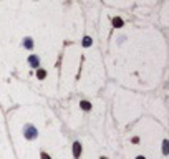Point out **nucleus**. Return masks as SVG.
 <instances>
[{
  "instance_id": "1",
  "label": "nucleus",
  "mask_w": 169,
  "mask_h": 159,
  "mask_svg": "<svg viewBox=\"0 0 169 159\" xmlns=\"http://www.w3.org/2000/svg\"><path fill=\"white\" fill-rule=\"evenodd\" d=\"M25 136H27L28 139H33V138H37V129L32 126V124H27V126H25Z\"/></svg>"
},
{
  "instance_id": "2",
  "label": "nucleus",
  "mask_w": 169,
  "mask_h": 159,
  "mask_svg": "<svg viewBox=\"0 0 169 159\" xmlns=\"http://www.w3.org/2000/svg\"><path fill=\"white\" fill-rule=\"evenodd\" d=\"M80 154H81V144L75 143L73 144V156H75V158H80Z\"/></svg>"
},
{
  "instance_id": "3",
  "label": "nucleus",
  "mask_w": 169,
  "mask_h": 159,
  "mask_svg": "<svg viewBox=\"0 0 169 159\" xmlns=\"http://www.w3.org/2000/svg\"><path fill=\"white\" fill-rule=\"evenodd\" d=\"M80 106H81V110H84V111H90L91 110V103H88V101H81Z\"/></svg>"
},
{
  "instance_id": "4",
  "label": "nucleus",
  "mask_w": 169,
  "mask_h": 159,
  "mask_svg": "<svg viewBox=\"0 0 169 159\" xmlns=\"http://www.w3.org/2000/svg\"><path fill=\"white\" fill-rule=\"evenodd\" d=\"M113 25H115L116 28H121L123 27V20L121 18H113Z\"/></svg>"
},
{
  "instance_id": "5",
  "label": "nucleus",
  "mask_w": 169,
  "mask_h": 159,
  "mask_svg": "<svg viewBox=\"0 0 169 159\" xmlns=\"http://www.w3.org/2000/svg\"><path fill=\"white\" fill-rule=\"evenodd\" d=\"M30 63H32V66L37 68V66H38V58H37V56H30Z\"/></svg>"
},
{
  "instance_id": "6",
  "label": "nucleus",
  "mask_w": 169,
  "mask_h": 159,
  "mask_svg": "<svg viewBox=\"0 0 169 159\" xmlns=\"http://www.w3.org/2000/svg\"><path fill=\"white\" fill-rule=\"evenodd\" d=\"M37 76H38L40 80H43L46 76V71H45V70H38V71H37Z\"/></svg>"
},
{
  "instance_id": "7",
  "label": "nucleus",
  "mask_w": 169,
  "mask_h": 159,
  "mask_svg": "<svg viewBox=\"0 0 169 159\" xmlns=\"http://www.w3.org/2000/svg\"><path fill=\"white\" fill-rule=\"evenodd\" d=\"M91 45V38L90 37H84L83 38V47H90Z\"/></svg>"
},
{
  "instance_id": "8",
  "label": "nucleus",
  "mask_w": 169,
  "mask_h": 159,
  "mask_svg": "<svg viewBox=\"0 0 169 159\" xmlns=\"http://www.w3.org/2000/svg\"><path fill=\"white\" fill-rule=\"evenodd\" d=\"M162 152H164V154H168V141H164V143H162Z\"/></svg>"
},
{
  "instance_id": "9",
  "label": "nucleus",
  "mask_w": 169,
  "mask_h": 159,
  "mask_svg": "<svg viewBox=\"0 0 169 159\" xmlns=\"http://www.w3.org/2000/svg\"><path fill=\"white\" fill-rule=\"evenodd\" d=\"M32 45H33V43H32V40H30V38L25 40V47H27V48H32Z\"/></svg>"
},
{
  "instance_id": "10",
  "label": "nucleus",
  "mask_w": 169,
  "mask_h": 159,
  "mask_svg": "<svg viewBox=\"0 0 169 159\" xmlns=\"http://www.w3.org/2000/svg\"><path fill=\"white\" fill-rule=\"evenodd\" d=\"M42 159H52V158H50L46 152H42Z\"/></svg>"
},
{
  "instance_id": "11",
  "label": "nucleus",
  "mask_w": 169,
  "mask_h": 159,
  "mask_svg": "<svg viewBox=\"0 0 169 159\" xmlns=\"http://www.w3.org/2000/svg\"><path fill=\"white\" fill-rule=\"evenodd\" d=\"M136 159H146V158H144V156H138Z\"/></svg>"
},
{
  "instance_id": "12",
  "label": "nucleus",
  "mask_w": 169,
  "mask_h": 159,
  "mask_svg": "<svg viewBox=\"0 0 169 159\" xmlns=\"http://www.w3.org/2000/svg\"><path fill=\"white\" fill-rule=\"evenodd\" d=\"M101 159H106V158H101Z\"/></svg>"
}]
</instances>
